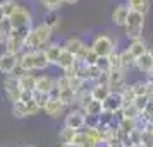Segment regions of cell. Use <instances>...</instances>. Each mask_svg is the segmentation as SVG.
<instances>
[{"mask_svg": "<svg viewBox=\"0 0 153 147\" xmlns=\"http://www.w3.org/2000/svg\"><path fill=\"white\" fill-rule=\"evenodd\" d=\"M84 121H86V115L79 108H69L67 113L64 115V127L72 128L76 132H79V130L84 128Z\"/></svg>", "mask_w": 153, "mask_h": 147, "instance_id": "9c48e42d", "label": "cell"}, {"mask_svg": "<svg viewBox=\"0 0 153 147\" xmlns=\"http://www.w3.org/2000/svg\"><path fill=\"white\" fill-rule=\"evenodd\" d=\"M145 14H139L134 10H129V15L124 24V36L127 41L134 39H143V29H145Z\"/></svg>", "mask_w": 153, "mask_h": 147, "instance_id": "3957f363", "label": "cell"}, {"mask_svg": "<svg viewBox=\"0 0 153 147\" xmlns=\"http://www.w3.org/2000/svg\"><path fill=\"white\" fill-rule=\"evenodd\" d=\"M42 7L47 12H59L64 7V0H45L42 4Z\"/></svg>", "mask_w": 153, "mask_h": 147, "instance_id": "1f68e13d", "label": "cell"}, {"mask_svg": "<svg viewBox=\"0 0 153 147\" xmlns=\"http://www.w3.org/2000/svg\"><path fill=\"white\" fill-rule=\"evenodd\" d=\"M17 5H19L17 0H0V9H2V12H4L5 17H9V15L12 14Z\"/></svg>", "mask_w": 153, "mask_h": 147, "instance_id": "4dcf8cb0", "label": "cell"}, {"mask_svg": "<svg viewBox=\"0 0 153 147\" xmlns=\"http://www.w3.org/2000/svg\"><path fill=\"white\" fill-rule=\"evenodd\" d=\"M127 15H129V7H127V4H126V2H119V4H115L114 9H112L110 19H112V22H114V26L124 28Z\"/></svg>", "mask_w": 153, "mask_h": 147, "instance_id": "5bb4252c", "label": "cell"}, {"mask_svg": "<svg viewBox=\"0 0 153 147\" xmlns=\"http://www.w3.org/2000/svg\"><path fill=\"white\" fill-rule=\"evenodd\" d=\"M7 38H9V34H5V33L0 29V48H4V46H5V41H7Z\"/></svg>", "mask_w": 153, "mask_h": 147, "instance_id": "e575fe53", "label": "cell"}, {"mask_svg": "<svg viewBox=\"0 0 153 147\" xmlns=\"http://www.w3.org/2000/svg\"><path fill=\"white\" fill-rule=\"evenodd\" d=\"M22 147H36V146H22Z\"/></svg>", "mask_w": 153, "mask_h": 147, "instance_id": "60d3db41", "label": "cell"}, {"mask_svg": "<svg viewBox=\"0 0 153 147\" xmlns=\"http://www.w3.org/2000/svg\"><path fill=\"white\" fill-rule=\"evenodd\" d=\"M97 67L102 72H108L110 70V63H108V56H98L97 60Z\"/></svg>", "mask_w": 153, "mask_h": 147, "instance_id": "836d02e7", "label": "cell"}, {"mask_svg": "<svg viewBox=\"0 0 153 147\" xmlns=\"http://www.w3.org/2000/svg\"><path fill=\"white\" fill-rule=\"evenodd\" d=\"M134 69L138 70L139 74H143V75H148V74L153 72V56H152V53H150L148 50H146L143 55H139L138 58H136Z\"/></svg>", "mask_w": 153, "mask_h": 147, "instance_id": "9a60e30c", "label": "cell"}, {"mask_svg": "<svg viewBox=\"0 0 153 147\" xmlns=\"http://www.w3.org/2000/svg\"><path fill=\"white\" fill-rule=\"evenodd\" d=\"M57 98L62 101V105L69 110V108H74L76 106V92L72 91L71 87H64V89H57Z\"/></svg>", "mask_w": 153, "mask_h": 147, "instance_id": "44dd1931", "label": "cell"}, {"mask_svg": "<svg viewBox=\"0 0 153 147\" xmlns=\"http://www.w3.org/2000/svg\"><path fill=\"white\" fill-rule=\"evenodd\" d=\"M35 2H36V4H40V5H42V4L45 2V0H35Z\"/></svg>", "mask_w": 153, "mask_h": 147, "instance_id": "ab89813d", "label": "cell"}, {"mask_svg": "<svg viewBox=\"0 0 153 147\" xmlns=\"http://www.w3.org/2000/svg\"><path fill=\"white\" fill-rule=\"evenodd\" d=\"M84 45H86V41H84L83 38H79V36H69V38H65V39L62 41L64 50L71 51V53H72L74 56L79 53V50L83 48Z\"/></svg>", "mask_w": 153, "mask_h": 147, "instance_id": "ffe728a7", "label": "cell"}, {"mask_svg": "<svg viewBox=\"0 0 153 147\" xmlns=\"http://www.w3.org/2000/svg\"><path fill=\"white\" fill-rule=\"evenodd\" d=\"M102 105H103V111H108V113H114V115H119L120 110L124 108V98H122V94L117 91H112L107 98L102 101Z\"/></svg>", "mask_w": 153, "mask_h": 147, "instance_id": "8fae6325", "label": "cell"}, {"mask_svg": "<svg viewBox=\"0 0 153 147\" xmlns=\"http://www.w3.org/2000/svg\"><path fill=\"white\" fill-rule=\"evenodd\" d=\"M93 147H98V146H93Z\"/></svg>", "mask_w": 153, "mask_h": 147, "instance_id": "7bdbcfd3", "label": "cell"}, {"mask_svg": "<svg viewBox=\"0 0 153 147\" xmlns=\"http://www.w3.org/2000/svg\"><path fill=\"white\" fill-rule=\"evenodd\" d=\"M12 106V115H14V118L17 120H24V118H31V116H36L38 113L42 111L36 103L33 101V98L29 99V101H17L14 103Z\"/></svg>", "mask_w": 153, "mask_h": 147, "instance_id": "52a82bcc", "label": "cell"}, {"mask_svg": "<svg viewBox=\"0 0 153 147\" xmlns=\"http://www.w3.org/2000/svg\"><path fill=\"white\" fill-rule=\"evenodd\" d=\"M33 101L36 103V106L40 108V110H45V106L47 103L50 101V94L48 92H40V91H33Z\"/></svg>", "mask_w": 153, "mask_h": 147, "instance_id": "f546056e", "label": "cell"}, {"mask_svg": "<svg viewBox=\"0 0 153 147\" xmlns=\"http://www.w3.org/2000/svg\"><path fill=\"white\" fill-rule=\"evenodd\" d=\"M4 19H5V15H4V12H2V9H0V22L4 21Z\"/></svg>", "mask_w": 153, "mask_h": 147, "instance_id": "74e56055", "label": "cell"}, {"mask_svg": "<svg viewBox=\"0 0 153 147\" xmlns=\"http://www.w3.org/2000/svg\"><path fill=\"white\" fill-rule=\"evenodd\" d=\"M76 63H77L76 56L72 55L71 51L62 48V51H60V55H59V58H57V62H55V67L60 72H64V70H69L71 67H74Z\"/></svg>", "mask_w": 153, "mask_h": 147, "instance_id": "ac0fdd59", "label": "cell"}, {"mask_svg": "<svg viewBox=\"0 0 153 147\" xmlns=\"http://www.w3.org/2000/svg\"><path fill=\"white\" fill-rule=\"evenodd\" d=\"M152 127H153V121H152Z\"/></svg>", "mask_w": 153, "mask_h": 147, "instance_id": "ee69618b", "label": "cell"}, {"mask_svg": "<svg viewBox=\"0 0 153 147\" xmlns=\"http://www.w3.org/2000/svg\"><path fill=\"white\" fill-rule=\"evenodd\" d=\"M31 28H33V24H28V26H22V28L12 29L10 34H9V38H7V41H5L4 50L9 51V53H21V51H24L26 38H28Z\"/></svg>", "mask_w": 153, "mask_h": 147, "instance_id": "277c9868", "label": "cell"}, {"mask_svg": "<svg viewBox=\"0 0 153 147\" xmlns=\"http://www.w3.org/2000/svg\"><path fill=\"white\" fill-rule=\"evenodd\" d=\"M90 48L97 53L98 56H108L112 51L117 50V41L107 33H98L93 36V39L90 43Z\"/></svg>", "mask_w": 153, "mask_h": 147, "instance_id": "5b68a950", "label": "cell"}, {"mask_svg": "<svg viewBox=\"0 0 153 147\" xmlns=\"http://www.w3.org/2000/svg\"><path fill=\"white\" fill-rule=\"evenodd\" d=\"M43 113L52 120H59V118H64V115L67 113V108L62 105V101L59 98H52V96H50V101L47 103Z\"/></svg>", "mask_w": 153, "mask_h": 147, "instance_id": "4fadbf2b", "label": "cell"}, {"mask_svg": "<svg viewBox=\"0 0 153 147\" xmlns=\"http://www.w3.org/2000/svg\"><path fill=\"white\" fill-rule=\"evenodd\" d=\"M84 115H88V116H100L102 113H103V105H102V101H98V99H91L88 105L83 108Z\"/></svg>", "mask_w": 153, "mask_h": 147, "instance_id": "d4e9b609", "label": "cell"}, {"mask_svg": "<svg viewBox=\"0 0 153 147\" xmlns=\"http://www.w3.org/2000/svg\"><path fill=\"white\" fill-rule=\"evenodd\" d=\"M53 31L50 28L47 22H38L36 26L31 28L29 31L28 38H26V45H24V50H40L43 48L45 45L48 41H52V38H53Z\"/></svg>", "mask_w": 153, "mask_h": 147, "instance_id": "7a4b0ae2", "label": "cell"}, {"mask_svg": "<svg viewBox=\"0 0 153 147\" xmlns=\"http://www.w3.org/2000/svg\"><path fill=\"white\" fill-rule=\"evenodd\" d=\"M55 87V77H52L48 74H40L36 75V82H35V91L40 92H52V89Z\"/></svg>", "mask_w": 153, "mask_h": 147, "instance_id": "e0dca14e", "label": "cell"}, {"mask_svg": "<svg viewBox=\"0 0 153 147\" xmlns=\"http://www.w3.org/2000/svg\"><path fill=\"white\" fill-rule=\"evenodd\" d=\"M77 4V0H64V5H74Z\"/></svg>", "mask_w": 153, "mask_h": 147, "instance_id": "d590c367", "label": "cell"}, {"mask_svg": "<svg viewBox=\"0 0 153 147\" xmlns=\"http://www.w3.org/2000/svg\"><path fill=\"white\" fill-rule=\"evenodd\" d=\"M124 2H126V4H127V2H131V0H124Z\"/></svg>", "mask_w": 153, "mask_h": 147, "instance_id": "b9f144b4", "label": "cell"}, {"mask_svg": "<svg viewBox=\"0 0 153 147\" xmlns=\"http://www.w3.org/2000/svg\"><path fill=\"white\" fill-rule=\"evenodd\" d=\"M127 7H129V10L146 15V12L150 10V0H131V2H127Z\"/></svg>", "mask_w": 153, "mask_h": 147, "instance_id": "4316f807", "label": "cell"}, {"mask_svg": "<svg viewBox=\"0 0 153 147\" xmlns=\"http://www.w3.org/2000/svg\"><path fill=\"white\" fill-rule=\"evenodd\" d=\"M134 58H138L139 55H143L146 50H148V43L145 39H134V41H127V45L124 46Z\"/></svg>", "mask_w": 153, "mask_h": 147, "instance_id": "603a6c76", "label": "cell"}, {"mask_svg": "<svg viewBox=\"0 0 153 147\" xmlns=\"http://www.w3.org/2000/svg\"><path fill=\"white\" fill-rule=\"evenodd\" d=\"M108 63H110V70H126L120 58V50H115L108 55Z\"/></svg>", "mask_w": 153, "mask_h": 147, "instance_id": "f1b7e54d", "label": "cell"}, {"mask_svg": "<svg viewBox=\"0 0 153 147\" xmlns=\"http://www.w3.org/2000/svg\"><path fill=\"white\" fill-rule=\"evenodd\" d=\"M74 133H76V130H72V128H67V127H62V128L59 130V133H57L59 147H60V146H67V144H72Z\"/></svg>", "mask_w": 153, "mask_h": 147, "instance_id": "484cf974", "label": "cell"}, {"mask_svg": "<svg viewBox=\"0 0 153 147\" xmlns=\"http://www.w3.org/2000/svg\"><path fill=\"white\" fill-rule=\"evenodd\" d=\"M110 87L107 84H102V82H93L90 84V94L93 99H98V101H103L108 94H110Z\"/></svg>", "mask_w": 153, "mask_h": 147, "instance_id": "7402d4cb", "label": "cell"}, {"mask_svg": "<svg viewBox=\"0 0 153 147\" xmlns=\"http://www.w3.org/2000/svg\"><path fill=\"white\" fill-rule=\"evenodd\" d=\"M60 147H76L74 144H67V146H60Z\"/></svg>", "mask_w": 153, "mask_h": 147, "instance_id": "f35d334b", "label": "cell"}, {"mask_svg": "<svg viewBox=\"0 0 153 147\" xmlns=\"http://www.w3.org/2000/svg\"><path fill=\"white\" fill-rule=\"evenodd\" d=\"M19 62V53H9L5 50L0 51V74L9 75L12 74Z\"/></svg>", "mask_w": 153, "mask_h": 147, "instance_id": "7c38bea8", "label": "cell"}, {"mask_svg": "<svg viewBox=\"0 0 153 147\" xmlns=\"http://www.w3.org/2000/svg\"><path fill=\"white\" fill-rule=\"evenodd\" d=\"M102 75V70L98 69L97 65H83L81 63V74H79V77L83 79L86 84H93V82H97L98 79Z\"/></svg>", "mask_w": 153, "mask_h": 147, "instance_id": "2e32d148", "label": "cell"}, {"mask_svg": "<svg viewBox=\"0 0 153 147\" xmlns=\"http://www.w3.org/2000/svg\"><path fill=\"white\" fill-rule=\"evenodd\" d=\"M127 84V70H108L107 72V86L110 91L120 92Z\"/></svg>", "mask_w": 153, "mask_h": 147, "instance_id": "30bf717a", "label": "cell"}, {"mask_svg": "<svg viewBox=\"0 0 153 147\" xmlns=\"http://www.w3.org/2000/svg\"><path fill=\"white\" fill-rule=\"evenodd\" d=\"M35 82H36L35 72H22L19 75V84H21L22 91H35Z\"/></svg>", "mask_w": 153, "mask_h": 147, "instance_id": "cb8c5ba5", "label": "cell"}, {"mask_svg": "<svg viewBox=\"0 0 153 147\" xmlns=\"http://www.w3.org/2000/svg\"><path fill=\"white\" fill-rule=\"evenodd\" d=\"M2 87H4V94L10 105H14L17 101H21V94H22V87L19 84V77H16L12 74H9L4 77L2 80Z\"/></svg>", "mask_w": 153, "mask_h": 147, "instance_id": "8992f818", "label": "cell"}, {"mask_svg": "<svg viewBox=\"0 0 153 147\" xmlns=\"http://www.w3.org/2000/svg\"><path fill=\"white\" fill-rule=\"evenodd\" d=\"M17 67L24 72H43L50 67V62L43 48L40 50H24L19 53Z\"/></svg>", "mask_w": 153, "mask_h": 147, "instance_id": "6da1fadb", "label": "cell"}, {"mask_svg": "<svg viewBox=\"0 0 153 147\" xmlns=\"http://www.w3.org/2000/svg\"><path fill=\"white\" fill-rule=\"evenodd\" d=\"M9 21L12 24V29L16 28H22V26H28V24H33V12L29 10L26 5L19 4L16 10L9 15Z\"/></svg>", "mask_w": 153, "mask_h": 147, "instance_id": "ba28073f", "label": "cell"}, {"mask_svg": "<svg viewBox=\"0 0 153 147\" xmlns=\"http://www.w3.org/2000/svg\"><path fill=\"white\" fill-rule=\"evenodd\" d=\"M43 22H47L50 28H52V31H53V33H57L59 29L62 28V17L57 14V12H48V14L45 15Z\"/></svg>", "mask_w": 153, "mask_h": 147, "instance_id": "83f0119b", "label": "cell"}, {"mask_svg": "<svg viewBox=\"0 0 153 147\" xmlns=\"http://www.w3.org/2000/svg\"><path fill=\"white\" fill-rule=\"evenodd\" d=\"M62 43L59 41H48L45 46H43V51H45V55H47V58H48L50 65H55L57 58H59V55H60V51H62Z\"/></svg>", "mask_w": 153, "mask_h": 147, "instance_id": "d6986e66", "label": "cell"}, {"mask_svg": "<svg viewBox=\"0 0 153 147\" xmlns=\"http://www.w3.org/2000/svg\"><path fill=\"white\" fill-rule=\"evenodd\" d=\"M148 51H150V53H152V56H153V41L148 43Z\"/></svg>", "mask_w": 153, "mask_h": 147, "instance_id": "8d00e7d4", "label": "cell"}, {"mask_svg": "<svg viewBox=\"0 0 153 147\" xmlns=\"http://www.w3.org/2000/svg\"><path fill=\"white\" fill-rule=\"evenodd\" d=\"M120 58H122V63H124V69L129 70V69H134V62H136V58L127 51L126 48L120 50Z\"/></svg>", "mask_w": 153, "mask_h": 147, "instance_id": "d6a6232c", "label": "cell"}]
</instances>
